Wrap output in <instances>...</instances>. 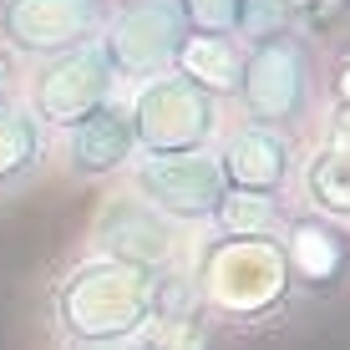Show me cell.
<instances>
[{"label": "cell", "instance_id": "8992f818", "mask_svg": "<svg viewBox=\"0 0 350 350\" xmlns=\"http://www.w3.org/2000/svg\"><path fill=\"white\" fill-rule=\"evenodd\" d=\"M132 188L158 219H173V224H213L219 203L228 198L213 148L178 152V158H137L132 163Z\"/></svg>", "mask_w": 350, "mask_h": 350}, {"label": "cell", "instance_id": "5bb4252c", "mask_svg": "<svg viewBox=\"0 0 350 350\" xmlns=\"http://www.w3.org/2000/svg\"><path fill=\"white\" fill-rule=\"evenodd\" d=\"M289 219L284 198H264V193H228L213 213V228L224 239H274L280 224Z\"/></svg>", "mask_w": 350, "mask_h": 350}, {"label": "cell", "instance_id": "8fae6325", "mask_svg": "<svg viewBox=\"0 0 350 350\" xmlns=\"http://www.w3.org/2000/svg\"><path fill=\"white\" fill-rule=\"evenodd\" d=\"M46 158H51V127L26 102H5L0 107V198L31 188L46 173Z\"/></svg>", "mask_w": 350, "mask_h": 350}, {"label": "cell", "instance_id": "6da1fadb", "mask_svg": "<svg viewBox=\"0 0 350 350\" xmlns=\"http://www.w3.org/2000/svg\"><path fill=\"white\" fill-rule=\"evenodd\" d=\"M163 269L92 254L71 264L62 280L51 284V325L62 345H87V340H127L148 335L163 305Z\"/></svg>", "mask_w": 350, "mask_h": 350}, {"label": "cell", "instance_id": "3957f363", "mask_svg": "<svg viewBox=\"0 0 350 350\" xmlns=\"http://www.w3.org/2000/svg\"><path fill=\"white\" fill-rule=\"evenodd\" d=\"M127 107L132 132H137V158H178V152L213 148L219 96H208L183 71H163V77L132 87Z\"/></svg>", "mask_w": 350, "mask_h": 350}, {"label": "cell", "instance_id": "e0dca14e", "mask_svg": "<svg viewBox=\"0 0 350 350\" xmlns=\"http://www.w3.org/2000/svg\"><path fill=\"white\" fill-rule=\"evenodd\" d=\"M16 102V56L0 46V107Z\"/></svg>", "mask_w": 350, "mask_h": 350}, {"label": "cell", "instance_id": "ac0fdd59", "mask_svg": "<svg viewBox=\"0 0 350 350\" xmlns=\"http://www.w3.org/2000/svg\"><path fill=\"white\" fill-rule=\"evenodd\" d=\"M335 5H340V10H350V0H335Z\"/></svg>", "mask_w": 350, "mask_h": 350}, {"label": "cell", "instance_id": "4fadbf2b", "mask_svg": "<svg viewBox=\"0 0 350 350\" xmlns=\"http://www.w3.org/2000/svg\"><path fill=\"white\" fill-rule=\"evenodd\" d=\"M239 66H244V41H239V36H193L188 31L173 71H183L188 81H198V87L208 96H219V102H234Z\"/></svg>", "mask_w": 350, "mask_h": 350}, {"label": "cell", "instance_id": "277c9868", "mask_svg": "<svg viewBox=\"0 0 350 350\" xmlns=\"http://www.w3.org/2000/svg\"><path fill=\"white\" fill-rule=\"evenodd\" d=\"M183 41H188V21L178 0H112V16L96 36L112 77L127 87H142V81L173 71Z\"/></svg>", "mask_w": 350, "mask_h": 350}, {"label": "cell", "instance_id": "7c38bea8", "mask_svg": "<svg viewBox=\"0 0 350 350\" xmlns=\"http://www.w3.org/2000/svg\"><path fill=\"white\" fill-rule=\"evenodd\" d=\"M193 36H249L284 21V0H178Z\"/></svg>", "mask_w": 350, "mask_h": 350}, {"label": "cell", "instance_id": "7a4b0ae2", "mask_svg": "<svg viewBox=\"0 0 350 350\" xmlns=\"http://www.w3.org/2000/svg\"><path fill=\"white\" fill-rule=\"evenodd\" d=\"M315 96H320V56L305 31L280 21V26L244 41V66H239V92H234V102L244 107V122L295 132L315 112Z\"/></svg>", "mask_w": 350, "mask_h": 350}, {"label": "cell", "instance_id": "9c48e42d", "mask_svg": "<svg viewBox=\"0 0 350 350\" xmlns=\"http://www.w3.org/2000/svg\"><path fill=\"white\" fill-rule=\"evenodd\" d=\"M219 167H224L228 193H264V198H284L289 183H295V173H299L295 132H274V127L244 122L219 148Z\"/></svg>", "mask_w": 350, "mask_h": 350}, {"label": "cell", "instance_id": "52a82bcc", "mask_svg": "<svg viewBox=\"0 0 350 350\" xmlns=\"http://www.w3.org/2000/svg\"><path fill=\"white\" fill-rule=\"evenodd\" d=\"M112 96H117V77L96 41L41 62V71L31 77V112L46 127H71Z\"/></svg>", "mask_w": 350, "mask_h": 350}, {"label": "cell", "instance_id": "9a60e30c", "mask_svg": "<svg viewBox=\"0 0 350 350\" xmlns=\"http://www.w3.org/2000/svg\"><path fill=\"white\" fill-rule=\"evenodd\" d=\"M66 350H163L152 335H127V340H87V345H66Z\"/></svg>", "mask_w": 350, "mask_h": 350}, {"label": "cell", "instance_id": "2e32d148", "mask_svg": "<svg viewBox=\"0 0 350 350\" xmlns=\"http://www.w3.org/2000/svg\"><path fill=\"white\" fill-rule=\"evenodd\" d=\"M330 92H335V107H340V112H350V56L340 66H335V77H330ZM350 127V122H345Z\"/></svg>", "mask_w": 350, "mask_h": 350}, {"label": "cell", "instance_id": "30bf717a", "mask_svg": "<svg viewBox=\"0 0 350 350\" xmlns=\"http://www.w3.org/2000/svg\"><path fill=\"white\" fill-rule=\"evenodd\" d=\"M62 163L71 178H112L137 163V132H132L127 96H112L81 122L62 127Z\"/></svg>", "mask_w": 350, "mask_h": 350}, {"label": "cell", "instance_id": "ba28073f", "mask_svg": "<svg viewBox=\"0 0 350 350\" xmlns=\"http://www.w3.org/2000/svg\"><path fill=\"white\" fill-rule=\"evenodd\" d=\"M284 254V274L289 289L299 295H335L350 274V234L345 224L325 219L315 208H289V219L274 234Z\"/></svg>", "mask_w": 350, "mask_h": 350}, {"label": "cell", "instance_id": "5b68a950", "mask_svg": "<svg viewBox=\"0 0 350 350\" xmlns=\"http://www.w3.org/2000/svg\"><path fill=\"white\" fill-rule=\"evenodd\" d=\"M112 0H0V46L10 56L51 62L102 36Z\"/></svg>", "mask_w": 350, "mask_h": 350}]
</instances>
